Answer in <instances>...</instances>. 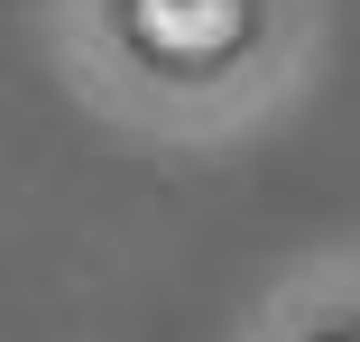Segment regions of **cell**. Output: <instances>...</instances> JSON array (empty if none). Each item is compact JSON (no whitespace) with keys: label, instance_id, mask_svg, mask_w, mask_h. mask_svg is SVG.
Here are the masks:
<instances>
[{"label":"cell","instance_id":"6da1fadb","mask_svg":"<svg viewBox=\"0 0 360 342\" xmlns=\"http://www.w3.org/2000/svg\"><path fill=\"white\" fill-rule=\"evenodd\" d=\"M240 28V0H139V37L158 56H222Z\"/></svg>","mask_w":360,"mask_h":342}]
</instances>
